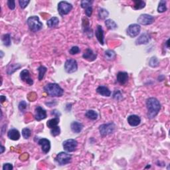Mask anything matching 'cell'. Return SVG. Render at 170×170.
I'll use <instances>...</instances> for the list:
<instances>
[{
  "mask_svg": "<svg viewBox=\"0 0 170 170\" xmlns=\"http://www.w3.org/2000/svg\"><path fill=\"white\" fill-rule=\"evenodd\" d=\"M146 106L148 108V117L150 119L155 118L161 110V104L155 98H149L146 100Z\"/></svg>",
  "mask_w": 170,
  "mask_h": 170,
  "instance_id": "6da1fadb",
  "label": "cell"
},
{
  "mask_svg": "<svg viewBox=\"0 0 170 170\" xmlns=\"http://www.w3.org/2000/svg\"><path fill=\"white\" fill-rule=\"evenodd\" d=\"M44 91L51 96H62L64 90L57 83H48L44 86Z\"/></svg>",
  "mask_w": 170,
  "mask_h": 170,
  "instance_id": "7a4b0ae2",
  "label": "cell"
},
{
  "mask_svg": "<svg viewBox=\"0 0 170 170\" xmlns=\"http://www.w3.org/2000/svg\"><path fill=\"white\" fill-rule=\"evenodd\" d=\"M27 23L30 27V30L33 32H37L43 28V23L41 22L39 18L37 16L30 17L27 20Z\"/></svg>",
  "mask_w": 170,
  "mask_h": 170,
  "instance_id": "3957f363",
  "label": "cell"
},
{
  "mask_svg": "<svg viewBox=\"0 0 170 170\" xmlns=\"http://www.w3.org/2000/svg\"><path fill=\"white\" fill-rule=\"evenodd\" d=\"M72 159L71 155L67 152H60L55 157V161L59 164L60 166H65V165L69 164Z\"/></svg>",
  "mask_w": 170,
  "mask_h": 170,
  "instance_id": "277c9868",
  "label": "cell"
},
{
  "mask_svg": "<svg viewBox=\"0 0 170 170\" xmlns=\"http://www.w3.org/2000/svg\"><path fill=\"white\" fill-rule=\"evenodd\" d=\"M115 124L112 122L104 124H102L99 127V131H100V135L103 136H106L109 134L112 133L115 130Z\"/></svg>",
  "mask_w": 170,
  "mask_h": 170,
  "instance_id": "5b68a950",
  "label": "cell"
},
{
  "mask_svg": "<svg viewBox=\"0 0 170 170\" xmlns=\"http://www.w3.org/2000/svg\"><path fill=\"white\" fill-rule=\"evenodd\" d=\"M72 9V4H69V2L62 1H60L58 4V11L60 15H67L69 13Z\"/></svg>",
  "mask_w": 170,
  "mask_h": 170,
  "instance_id": "8992f818",
  "label": "cell"
},
{
  "mask_svg": "<svg viewBox=\"0 0 170 170\" xmlns=\"http://www.w3.org/2000/svg\"><path fill=\"white\" fill-rule=\"evenodd\" d=\"M65 69L67 73H73L78 69V64L76 60L69 59L65 63Z\"/></svg>",
  "mask_w": 170,
  "mask_h": 170,
  "instance_id": "52a82bcc",
  "label": "cell"
},
{
  "mask_svg": "<svg viewBox=\"0 0 170 170\" xmlns=\"http://www.w3.org/2000/svg\"><path fill=\"white\" fill-rule=\"evenodd\" d=\"M78 142L76 140L69 139L63 142V147L68 152H74L77 148Z\"/></svg>",
  "mask_w": 170,
  "mask_h": 170,
  "instance_id": "ba28073f",
  "label": "cell"
},
{
  "mask_svg": "<svg viewBox=\"0 0 170 170\" xmlns=\"http://www.w3.org/2000/svg\"><path fill=\"white\" fill-rule=\"evenodd\" d=\"M140 30L141 27L140 25L136 23L131 24V25L128 27L127 30H126V33L130 37H136L139 35Z\"/></svg>",
  "mask_w": 170,
  "mask_h": 170,
  "instance_id": "9c48e42d",
  "label": "cell"
},
{
  "mask_svg": "<svg viewBox=\"0 0 170 170\" xmlns=\"http://www.w3.org/2000/svg\"><path fill=\"white\" fill-rule=\"evenodd\" d=\"M154 17L148 14H142L138 18V22L143 25H151L154 22Z\"/></svg>",
  "mask_w": 170,
  "mask_h": 170,
  "instance_id": "30bf717a",
  "label": "cell"
},
{
  "mask_svg": "<svg viewBox=\"0 0 170 170\" xmlns=\"http://www.w3.org/2000/svg\"><path fill=\"white\" fill-rule=\"evenodd\" d=\"M47 118V112L41 106H37L35 110V118L36 120L41 121Z\"/></svg>",
  "mask_w": 170,
  "mask_h": 170,
  "instance_id": "8fae6325",
  "label": "cell"
},
{
  "mask_svg": "<svg viewBox=\"0 0 170 170\" xmlns=\"http://www.w3.org/2000/svg\"><path fill=\"white\" fill-rule=\"evenodd\" d=\"M20 78L21 81L26 82L27 84L30 85V86L33 85V81L31 78V74L28 70H23L20 73Z\"/></svg>",
  "mask_w": 170,
  "mask_h": 170,
  "instance_id": "7c38bea8",
  "label": "cell"
},
{
  "mask_svg": "<svg viewBox=\"0 0 170 170\" xmlns=\"http://www.w3.org/2000/svg\"><path fill=\"white\" fill-rule=\"evenodd\" d=\"M93 2V1H87V0H83L81 1V7L85 9V13L89 18L91 17L93 14V8L91 6Z\"/></svg>",
  "mask_w": 170,
  "mask_h": 170,
  "instance_id": "4fadbf2b",
  "label": "cell"
},
{
  "mask_svg": "<svg viewBox=\"0 0 170 170\" xmlns=\"http://www.w3.org/2000/svg\"><path fill=\"white\" fill-rule=\"evenodd\" d=\"M38 144L41 146L42 151L45 154H47L51 150V142L50 141L46 138H41L38 141Z\"/></svg>",
  "mask_w": 170,
  "mask_h": 170,
  "instance_id": "5bb4252c",
  "label": "cell"
},
{
  "mask_svg": "<svg viewBox=\"0 0 170 170\" xmlns=\"http://www.w3.org/2000/svg\"><path fill=\"white\" fill-rule=\"evenodd\" d=\"M82 57H83L84 59L88 60V61L92 62L96 60L97 57V55L93 52V50L88 48L85 50L83 55H82Z\"/></svg>",
  "mask_w": 170,
  "mask_h": 170,
  "instance_id": "9a60e30c",
  "label": "cell"
},
{
  "mask_svg": "<svg viewBox=\"0 0 170 170\" xmlns=\"http://www.w3.org/2000/svg\"><path fill=\"white\" fill-rule=\"evenodd\" d=\"M151 40V37L147 33H143L136 41V45H146Z\"/></svg>",
  "mask_w": 170,
  "mask_h": 170,
  "instance_id": "2e32d148",
  "label": "cell"
},
{
  "mask_svg": "<svg viewBox=\"0 0 170 170\" xmlns=\"http://www.w3.org/2000/svg\"><path fill=\"white\" fill-rule=\"evenodd\" d=\"M95 35L97 40L99 41L100 45H104V31L103 29L100 25H97L96 30L95 31Z\"/></svg>",
  "mask_w": 170,
  "mask_h": 170,
  "instance_id": "e0dca14e",
  "label": "cell"
},
{
  "mask_svg": "<svg viewBox=\"0 0 170 170\" xmlns=\"http://www.w3.org/2000/svg\"><path fill=\"white\" fill-rule=\"evenodd\" d=\"M128 122L131 126H137L141 122V118L139 116L135 115H130L128 117Z\"/></svg>",
  "mask_w": 170,
  "mask_h": 170,
  "instance_id": "ac0fdd59",
  "label": "cell"
},
{
  "mask_svg": "<svg viewBox=\"0 0 170 170\" xmlns=\"http://www.w3.org/2000/svg\"><path fill=\"white\" fill-rule=\"evenodd\" d=\"M128 74L126 72H119L117 74V81L121 84H125L128 81Z\"/></svg>",
  "mask_w": 170,
  "mask_h": 170,
  "instance_id": "d6986e66",
  "label": "cell"
},
{
  "mask_svg": "<svg viewBox=\"0 0 170 170\" xmlns=\"http://www.w3.org/2000/svg\"><path fill=\"white\" fill-rule=\"evenodd\" d=\"M8 136L9 139L11 140L17 141L19 140V138L21 137V135L18 130L15 129V128H13V129H11L8 132Z\"/></svg>",
  "mask_w": 170,
  "mask_h": 170,
  "instance_id": "ffe728a7",
  "label": "cell"
},
{
  "mask_svg": "<svg viewBox=\"0 0 170 170\" xmlns=\"http://www.w3.org/2000/svg\"><path fill=\"white\" fill-rule=\"evenodd\" d=\"M96 92L101 96L109 97L111 95V92L107 87L104 86H98L96 89Z\"/></svg>",
  "mask_w": 170,
  "mask_h": 170,
  "instance_id": "44dd1931",
  "label": "cell"
},
{
  "mask_svg": "<svg viewBox=\"0 0 170 170\" xmlns=\"http://www.w3.org/2000/svg\"><path fill=\"white\" fill-rule=\"evenodd\" d=\"M70 128H71V130L74 133H78L82 131V128H83V125L81 122H72L71 125H70Z\"/></svg>",
  "mask_w": 170,
  "mask_h": 170,
  "instance_id": "7402d4cb",
  "label": "cell"
},
{
  "mask_svg": "<svg viewBox=\"0 0 170 170\" xmlns=\"http://www.w3.org/2000/svg\"><path fill=\"white\" fill-rule=\"evenodd\" d=\"M21 67V65L20 64H18V63H17V64L9 65L8 67V69H7V73L9 75H11L13 74V72H15L16 70L20 69Z\"/></svg>",
  "mask_w": 170,
  "mask_h": 170,
  "instance_id": "603a6c76",
  "label": "cell"
},
{
  "mask_svg": "<svg viewBox=\"0 0 170 170\" xmlns=\"http://www.w3.org/2000/svg\"><path fill=\"white\" fill-rule=\"evenodd\" d=\"M59 23V19L57 17H53V18H51L49 20L47 21V25L50 28L55 27H57Z\"/></svg>",
  "mask_w": 170,
  "mask_h": 170,
  "instance_id": "cb8c5ba5",
  "label": "cell"
},
{
  "mask_svg": "<svg viewBox=\"0 0 170 170\" xmlns=\"http://www.w3.org/2000/svg\"><path fill=\"white\" fill-rule=\"evenodd\" d=\"M116 57V53L112 50H107L104 52V58L108 60H113Z\"/></svg>",
  "mask_w": 170,
  "mask_h": 170,
  "instance_id": "d4e9b609",
  "label": "cell"
},
{
  "mask_svg": "<svg viewBox=\"0 0 170 170\" xmlns=\"http://www.w3.org/2000/svg\"><path fill=\"white\" fill-rule=\"evenodd\" d=\"M59 123V118L58 117L54 118L53 119H51V120H48L47 122V126H48V128H49L50 129H52V128L57 126L58 124Z\"/></svg>",
  "mask_w": 170,
  "mask_h": 170,
  "instance_id": "484cf974",
  "label": "cell"
},
{
  "mask_svg": "<svg viewBox=\"0 0 170 170\" xmlns=\"http://www.w3.org/2000/svg\"><path fill=\"white\" fill-rule=\"evenodd\" d=\"M85 116H86V118H88L90 120H95L98 118V113L96 112V111L93 110H88L85 114Z\"/></svg>",
  "mask_w": 170,
  "mask_h": 170,
  "instance_id": "4316f807",
  "label": "cell"
},
{
  "mask_svg": "<svg viewBox=\"0 0 170 170\" xmlns=\"http://www.w3.org/2000/svg\"><path fill=\"white\" fill-rule=\"evenodd\" d=\"M105 25L106 27H107V28L108 29V30H115V29L117 28V27H118L117 24H116L115 21L112 20V19H107V20H106Z\"/></svg>",
  "mask_w": 170,
  "mask_h": 170,
  "instance_id": "83f0119b",
  "label": "cell"
},
{
  "mask_svg": "<svg viewBox=\"0 0 170 170\" xmlns=\"http://www.w3.org/2000/svg\"><path fill=\"white\" fill-rule=\"evenodd\" d=\"M2 41H3V43L5 46L6 47H9L11 44V36L9 34H5L3 36H2L1 39Z\"/></svg>",
  "mask_w": 170,
  "mask_h": 170,
  "instance_id": "f1b7e54d",
  "label": "cell"
},
{
  "mask_svg": "<svg viewBox=\"0 0 170 170\" xmlns=\"http://www.w3.org/2000/svg\"><path fill=\"white\" fill-rule=\"evenodd\" d=\"M167 11V6H166V1L165 0H162L159 1L158 8H157V11L159 13H164V12Z\"/></svg>",
  "mask_w": 170,
  "mask_h": 170,
  "instance_id": "f546056e",
  "label": "cell"
},
{
  "mask_svg": "<svg viewBox=\"0 0 170 170\" xmlns=\"http://www.w3.org/2000/svg\"><path fill=\"white\" fill-rule=\"evenodd\" d=\"M47 68L44 66H40L38 68V71H39V81H42L43 78H44L45 74L47 72Z\"/></svg>",
  "mask_w": 170,
  "mask_h": 170,
  "instance_id": "4dcf8cb0",
  "label": "cell"
},
{
  "mask_svg": "<svg viewBox=\"0 0 170 170\" xmlns=\"http://www.w3.org/2000/svg\"><path fill=\"white\" fill-rule=\"evenodd\" d=\"M134 2V6H133V8L134 9H141L145 8V3L144 1H140V0H136V1H133Z\"/></svg>",
  "mask_w": 170,
  "mask_h": 170,
  "instance_id": "1f68e13d",
  "label": "cell"
},
{
  "mask_svg": "<svg viewBox=\"0 0 170 170\" xmlns=\"http://www.w3.org/2000/svg\"><path fill=\"white\" fill-rule=\"evenodd\" d=\"M109 15L108 11L105 9L101 8L99 9L98 11V18L100 19H104L106 18H108Z\"/></svg>",
  "mask_w": 170,
  "mask_h": 170,
  "instance_id": "d6a6232c",
  "label": "cell"
},
{
  "mask_svg": "<svg viewBox=\"0 0 170 170\" xmlns=\"http://www.w3.org/2000/svg\"><path fill=\"white\" fill-rule=\"evenodd\" d=\"M60 133V129L59 126H56V127L51 129V134L53 136L56 137L57 136H59Z\"/></svg>",
  "mask_w": 170,
  "mask_h": 170,
  "instance_id": "836d02e7",
  "label": "cell"
},
{
  "mask_svg": "<svg viewBox=\"0 0 170 170\" xmlns=\"http://www.w3.org/2000/svg\"><path fill=\"white\" fill-rule=\"evenodd\" d=\"M31 135V131L29 128H23L22 130V136L25 139H28Z\"/></svg>",
  "mask_w": 170,
  "mask_h": 170,
  "instance_id": "e575fe53",
  "label": "cell"
},
{
  "mask_svg": "<svg viewBox=\"0 0 170 170\" xmlns=\"http://www.w3.org/2000/svg\"><path fill=\"white\" fill-rule=\"evenodd\" d=\"M27 104L25 101H24V100L21 101L20 103H19V106H18L19 110L21 112H24L27 109Z\"/></svg>",
  "mask_w": 170,
  "mask_h": 170,
  "instance_id": "d590c367",
  "label": "cell"
},
{
  "mask_svg": "<svg viewBox=\"0 0 170 170\" xmlns=\"http://www.w3.org/2000/svg\"><path fill=\"white\" fill-rule=\"evenodd\" d=\"M149 65L152 67H155L158 66V65H159L158 60H157L156 57H152L150 60Z\"/></svg>",
  "mask_w": 170,
  "mask_h": 170,
  "instance_id": "8d00e7d4",
  "label": "cell"
},
{
  "mask_svg": "<svg viewBox=\"0 0 170 170\" xmlns=\"http://www.w3.org/2000/svg\"><path fill=\"white\" fill-rule=\"evenodd\" d=\"M80 51H81V50H80L79 47H77V46H74V47L70 48V49L69 50V53L70 55H76L77 53H79Z\"/></svg>",
  "mask_w": 170,
  "mask_h": 170,
  "instance_id": "74e56055",
  "label": "cell"
},
{
  "mask_svg": "<svg viewBox=\"0 0 170 170\" xmlns=\"http://www.w3.org/2000/svg\"><path fill=\"white\" fill-rule=\"evenodd\" d=\"M30 3V1H25V0H19V4L21 9H25L27 5Z\"/></svg>",
  "mask_w": 170,
  "mask_h": 170,
  "instance_id": "f35d334b",
  "label": "cell"
},
{
  "mask_svg": "<svg viewBox=\"0 0 170 170\" xmlns=\"http://www.w3.org/2000/svg\"><path fill=\"white\" fill-rule=\"evenodd\" d=\"M8 6L11 10H13L15 8V1L13 0H9L8 1Z\"/></svg>",
  "mask_w": 170,
  "mask_h": 170,
  "instance_id": "ab89813d",
  "label": "cell"
},
{
  "mask_svg": "<svg viewBox=\"0 0 170 170\" xmlns=\"http://www.w3.org/2000/svg\"><path fill=\"white\" fill-rule=\"evenodd\" d=\"M114 98H116V100H120V98H122V94L120 91H115V93H114V95H113Z\"/></svg>",
  "mask_w": 170,
  "mask_h": 170,
  "instance_id": "60d3db41",
  "label": "cell"
},
{
  "mask_svg": "<svg viewBox=\"0 0 170 170\" xmlns=\"http://www.w3.org/2000/svg\"><path fill=\"white\" fill-rule=\"evenodd\" d=\"M13 167L11 164H5L3 166L4 170H11L13 169Z\"/></svg>",
  "mask_w": 170,
  "mask_h": 170,
  "instance_id": "b9f144b4",
  "label": "cell"
},
{
  "mask_svg": "<svg viewBox=\"0 0 170 170\" xmlns=\"http://www.w3.org/2000/svg\"><path fill=\"white\" fill-rule=\"evenodd\" d=\"M0 99H1V103H3L4 101L6 100V97L5 96L2 95V96H1V97H0Z\"/></svg>",
  "mask_w": 170,
  "mask_h": 170,
  "instance_id": "7bdbcfd3",
  "label": "cell"
},
{
  "mask_svg": "<svg viewBox=\"0 0 170 170\" xmlns=\"http://www.w3.org/2000/svg\"><path fill=\"white\" fill-rule=\"evenodd\" d=\"M4 150H5V147L1 145V154H3L4 152Z\"/></svg>",
  "mask_w": 170,
  "mask_h": 170,
  "instance_id": "ee69618b",
  "label": "cell"
},
{
  "mask_svg": "<svg viewBox=\"0 0 170 170\" xmlns=\"http://www.w3.org/2000/svg\"><path fill=\"white\" fill-rule=\"evenodd\" d=\"M169 40L168 39L167 41V42H166V45H167V48L169 47V45H168V44H169Z\"/></svg>",
  "mask_w": 170,
  "mask_h": 170,
  "instance_id": "f6af8a7d",
  "label": "cell"
},
{
  "mask_svg": "<svg viewBox=\"0 0 170 170\" xmlns=\"http://www.w3.org/2000/svg\"><path fill=\"white\" fill-rule=\"evenodd\" d=\"M1 57H3V52H2V51H1Z\"/></svg>",
  "mask_w": 170,
  "mask_h": 170,
  "instance_id": "bcb514c9",
  "label": "cell"
}]
</instances>
